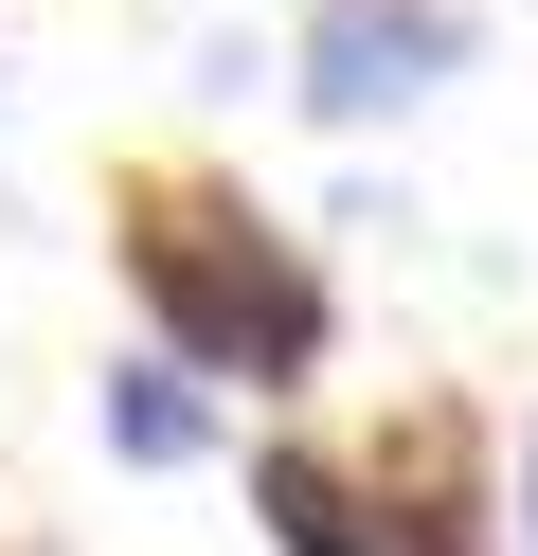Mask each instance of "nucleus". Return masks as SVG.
I'll list each match as a JSON object with an SVG mask.
<instances>
[{"mask_svg": "<svg viewBox=\"0 0 538 556\" xmlns=\"http://www.w3.org/2000/svg\"><path fill=\"white\" fill-rule=\"evenodd\" d=\"M126 288H143V341H162V359H198L215 395H305L323 341H341L305 233H270L234 180H198V162L126 180Z\"/></svg>", "mask_w": 538, "mask_h": 556, "instance_id": "f257e3e1", "label": "nucleus"}, {"mask_svg": "<svg viewBox=\"0 0 538 556\" xmlns=\"http://www.w3.org/2000/svg\"><path fill=\"white\" fill-rule=\"evenodd\" d=\"M466 0H305V37H287V90H305V126H395L430 109V90L466 73Z\"/></svg>", "mask_w": 538, "mask_h": 556, "instance_id": "f03ea898", "label": "nucleus"}, {"mask_svg": "<svg viewBox=\"0 0 538 556\" xmlns=\"http://www.w3.org/2000/svg\"><path fill=\"white\" fill-rule=\"evenodd\" d=\"M251 520H270V556H395L377 467H359V448H305V431L251 448Z\"/></svg>", "mask_w": 538, "mask_h": 556, "instance_id": "7ed1b4c3", "label": "nucleus"}, {"mask_svg": "<svg viewBox=\"0 0 538 556\" xmlns=\"http://www.w3.org/2000/svg\"><path fill=\"white\" fill-rule=\"evenodd\" d=\"M90 431H108V467H215V377L143 341V359L90 377Z\"/></svg>", "mask_w": 538, "mask_h": 556, "instance_id": "20e7f679", "label": "nucleus"}, {"mask_svg": "<svg viewBox=\"0 0 538 556\" xmlns=\"http://www.w3.org/2000/svg\"><path fill=\"white\" fill-rule=\"evenodd\" d=\"M502 539L538 556V413H521V467H502Z\"/></svg>", "mask_w": 538, "mask_h": 556, "instance_id": "39448f33", "label": "nucleus"}]
</instances>
